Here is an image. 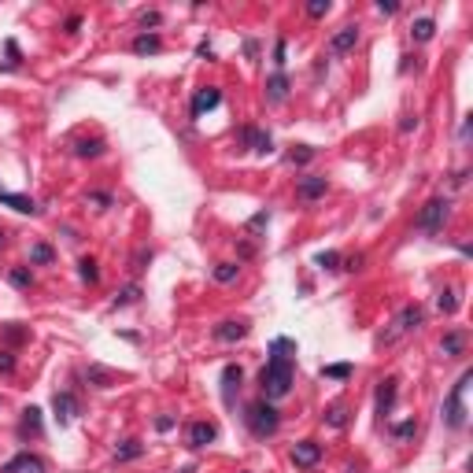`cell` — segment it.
<instances>
[{
  "mask_svg": "<svg viewBox=\"0 0 473 473\" xmlns=\"http://www.w3.org/2000/svg\"><path fill=\"white\" fill-rule=\"evenodd\" d=\"M285 351H296L292 340H285L278 337L274 340V355L267 359V366H262V374H259V385H262V400H281L288 396V388H292V355H285Z\"/></svg>",
  "mask_w": 473,
  "mask_h": 473,
  "instance_id": "cell-1",
  "label": "cell"
},
{
  "mask_svg": "<svg viewBox=\"0 0 473 473\" xmlns=\"http://www.w3.org/2000/svg\"><path fill=\"white\" fill-rule=\"evenodd\" d=\"M278 425H281V414L270 400H259V403L248 407V429H252L255 437H274Z\"/></svg>",
  "mask_w": 473,
  "mask_h": 473,
  "instance_id": "cell-2",
  "label": "cell"
},
{
  "mask_svg": "<svg viewBox=\"0 0 473 473\" xmlns=\"http://www.w3.org/2000/svg\"><path fill=\"white\" fill-rule=\"evenodd\" d=\"M422 322H425V311L418 307V304H407V307L396 314V318H392V330H385V333H381V340H377V344H396L400 337L414 333Z\"/></svg>",
  "mask_w": 473,
  "mask_h": 473,
  "instance_id": "cell-3",
  "label": "cell"
},
{
  "mask_svg": "<svg viewBox=\"0 0 473 473\" xmlns=\"http://www.w3.org/2000/svg\"><path fill=\"white\" fill-rule=\"evenodd\" d=\"M470 377H473V374H463V377H458V385L451 388L448 403H444V418H448V425H451V429H463V425H466V411H463V392H466V385H470Z\"/></svg>",
  "mask_w": 473,
  "mask_h": 473,
  "instance_id": "cell-4",
  "label": "cell"
},
{
  "mask_svg": "<svg viewBox=\"0 0 473 473\" xmlns=\"http://www.w3.org/2000/svg\"><path fill=\"white\" fill-rule=\"evenodd\" d=\"M448 200H429L425 207H422V215H418V230H425V233H440L444 230V222H448Z\"/></svg>",
  "mask_w": 473,
  "mask_h": 473,
  "instance_id": "cell-5",
  "label": "cell"
},
{
  "mask_svg": "<svg viewBox=\"0 0 473 473\" xmlns=\"http://www.w3.org/2000/svg\"><path fill=\"white\" fill-rule=\"evenodd\" d=\"M292 463H296V466H304V470L318 466V463H322V444H314V440H299L296 448H292Z\"/></svg>",
  "mask_w": 473,
  "mask_h": 473,
  "instance_id": "cell-6",
  "label": "cell"
},
{
  "mask_svg": "<svg viewBox=\"0 0 473 473\" xmlns=\"http://www.w3.org/2000/svg\"><path fill=\"white\" fill-rule=\"evenodd\" d=\"M215 437H218V429H215L211 422H192V425L185 429L189 448H207V444H215Z\"/></svg>",
  "mask_w": 473,
  "mask_h": 473,
  "instance_id": "cell-7",
  "label": "cell"
},
{
  "mask_svg": "<svg viewBox=\"0 0 473 473\" xmlns=\"http://www.w3.org/2000/svg\"><path fill=\"white\" fill-rule=\"evenodd\" d=\"M355 45H359V26H340V30L333 34V41H330V52L333 56H344V52H351Z\"/></svg>",
  "mask_w": 473,
  "mask_h": 473,
  "instance_id": "cell-8",
  "label": "cell"
},
{
  "mask_svg": "<svg viewBox=\"0 0 473 473\" xmlns=\"http://www.w3.org/2000/svg\"><path fill=\"white\" fill-rule=\"evenodd\" d=\"M4 473H45V463H41L37 455L22 451V455H15V458H8V463H4Z\"/></svg>",
  "mask_w": 473,
  "mask_h": 473,
  "instance_id": "cell-9",
  "label": "cell"
},
{
  "mask_svg": "<svg viewBox=\"0 0 473 473\" xmlns=\"http://www.w3.org/2000/svg\"><path fill=\"white\" fill-rule=\"evenodd\" d=\"M241 381H244V370H241L236 362H230L226 370H222V400H226V403H233L236 388H241Z\"/></svg>",
  "mask_w": 473,
  "mask_h": 473,
  "instance_id": "cell-10",
  "label": "cell"
},
{
  "mask_svg": "<svg viewBox=\"0 0 473 473\" xmlns=\"http://www.w3.org/2000/svg\"><path fill=\"white\" fill-rule=\"evenodd\" d=\"M52 411H56L59 422H71V418L78 414V400L71 396V392H56V396H52Z\"/></svg>",
  "mask_w": 473,
  "mask_h": 473,
  "instance_id": "cell-11",
  "label": "cell"
},
{
  "mask_svg": "<svg viewBox=\"0 0 473 473\" xmlns=\"http://www.w3.org/2000/svg\"><path fill=\"white\" fill-rule=\"evenodd\" d=\"M218 100H222V93L215 85H207V89H200V93L192 97V115L200 118L204 111H211V108H218Z\"/></svg>",
  "mask_w": 473,
  "mask_h": 473,
  "instance_id": "cell-12",
  "label": "cell"
},
{
  "mask_svg": "<svg viewBox=\"0 0 473 473\" xmlns=\"http://www.w3.org/2000/svg\"><path fill=\"white\" fill-rule=\"evenodd\" d=\"M241 141H244L252 152H259V155L270 152V134H262V129H255V126H244V129H241Z\"/></svg>",
  "mask_w": 473,
  "mask_h": 473,
  "instance_id": "cell-13",
  "label": "cell"
},
{
  "mask_svg": "<svg viewBox=\"0 0 473 473\" xmlns=\"http://www.w3.org/2000/svg\"><path fill=\"white\" fill-rule=\"evenodd\" d=\"M248 337V322H222L215 330V340H222V344H233V340H244Z\"/></svg>",
  "mask_w": 473,
  "mask_h": 473,
  "instance_id": "cell-14",
  "label": "cell"
},
{
  "mask_svg": "<svg viewBox=\"0 0 473 473\" xmlns=\"http://www.w3.org/2000/svg\"><path fill=\"white\" fill-rule=\"evenodd\" d=\"M19 432H22V437H41V432H45V425H41V411H37V407H26V411H22Z\"/></svg>",
  "mask_w": 473,
  "mask_h": 473,
  "instance_id": "cell-15",
  "label": "cell"
},
{
  "mask_svg": "<svg viewBox=\"0 0 473 473\" xmlns=\"http://www.w3.org/2000/svg\"><path fill=\"white\" fill-rule=\"evenodd\" d=\"M318 196H325V178L318 174L299 178V200H318Z\"/></svg>",
  "mask_w": 473,
  "mask_h": 473,
  "instance_id": "cell-16",
  "label": "cell"
},
{
  "mask_svg": "<svg viewBox=\"0 0 473 473\" xmlns=\"http://www.w3.org/2000/svg\"><path fill=\"white\" fill-rule=\"evenodd\" d=\"M392 403H396V377H385V381H381V388H377V411L388 414Z\"/></svg>",
  "mask_w": 473,
  "mask_h": 473,
  "instance_id": "cell-17",
  "label": "cell"
},
{
  "mask_svg": "<svg viewBox=\"0 0 473 473\" xmlns=\"http://www.w3.org/2000/svg\"><path fill=\"white\" fill-rule=\"evenodd\" d=\"M0 204L15 207L19 215H34V211H37V204L30 200V196H19V192H4V189H0Z\"/></svg>",
  "mask_w": 473,
  "mask_h": 473,
  "instance_id": "cell-18",
  "label": "cell"
},
{
  "mask_svg": "<svg viewBox=\"0 0 473 473\" xmlns=\"http://www.w3.org/2000/svg\"><path fill=\"white\" fill-rule=\"evenodd\" d=\"M160 48H163V41H160L155 34H141L137 41H134V52H137V56H155Z\"/></svg>",
  "mask_w": 473,
  "mask_h": 473,
  "instance_id": "cell-19",
  "label": "cell"
},
{
  "mask_svg": "<svg viewBox=\"0 0 473 473\" xmlns=\"http://www.w3.org/2000/svg\"><path fill=\"white\" fill-rule=\"evenodd\" d=\"M463 348H466V337L458 333V330L444 333V340H440V351H444V355H463Z\"/></svg>",
  "mask_w": 473,
  "mask_h": 473,
  "instance_id": "cell-20",
  "label": "cell"
},
{
  "mask_svg": "<svg viewBox=\"0 0 473 473\" xmlns=\"http://www.w3.org/2000/svg\"><path fill=\"white\" fill-rule=\"evenodd\" d=\"M325 425H330V429H344L348 425V407L344 403H333L330 411H325Z\"/></svg>",
  "mask_w": 473,
  "mask_h": 473,
  "instance_id": "cell-21",
  "label": "cell"
},
{
  "mask_svg": "<svg viewBox=\"0 0 473 473\" xmlns=\"http://www.w3.org/2000/svg\"><path fill=\"white\" fill-rule=\"evenodd\" d=\"M432 34H437V22H432V19H414L411 22V37H414V41H429Z\"/></svg>",
  "mask_w": 473,
  "mask_h": 473,
  "instance_id": "cell-22",
  "label": "cell"
},
{
  "mask_svg": "<svg viewBox=\"0 0 473 473\" xmlns=\"http://www.w3.org/2000/svg\"><path fill=\"white\" fill-rule=\"evenodd\" d=\"M285 93H288V78L278 71V74L267 82V97H270V100H285Z\"/></svg>",
  "mask_w": 473,
  "mask_h": 473,
  "instance_id": "cell-23",
  "label": "cell"
},
{
  "mask_svg": "<svg viewBox=\"0 0 473 473\" xmlns=\"http://www.w3.org/2000/svg\"><path fill=\"white\" fill-rule=\"evenodd\" d=\"M236 274H241L236 262H218V267H215V281L218 285H230V281H236Z\"/></svg>",
  "mask_w": 473,
  "mask_h": 473,
  "instance_id": "cell-24",
  "label": "cell"
},
{
  "mask_svg": "<svg viewBox=\"0 0 473 473\" xmlns=\"http://www.w3.org/2000/svg\"><path fill=\"white\" fill-rule=\"evenodd\" d=\"M85 377L93 381L97 388H111V381H115V374H108V370H100V366H89L85 370Z\"/></svg>",
  "mask_w": 473,
  "mask_h": 473,
  "instance_id": "cell-25",
  "label": "cell"
},
{
  "mask_svg": "<svg viewBox=\"0 0 473 473\" xmlns=\"http://www.w3.org/2000/svg\"><path fill=\"white\" fill-rule=\"evenodd\" d=\"M311 160H314V148H311V144H296V148L288 152V163H299V167H304V163H311Z\"/></svg>",
  "mask_w": 473,
  "mask_h": 473,
  "instance_id": "cell-26",
  "label": "cell"
},
{
  "mask_svg": "<svg viewBox=\"0 0 473 473\" xmlns=\"http://www.w3.org/2000/svg\"><path fill=\"white\" fill-rule=\"evenodd\" d=\"M137 299H141V288L137 285H126L122 292L115 296V307H129V304H137Z\"/></svg>",
  "mask_w": 473,
  "mask_h": 473,
  "instance_id": "cell-27",
  "label": "cell"
},
{
  "mask_svg": "<svg viewBox=\"0 0 473 473\" xmlns=\"http://www.w3.org/2000/svg\"><path fill=\"white\" fill-rule=\"evenodd\" d=\"M8 281L15 285V288H30V285H34V274H30V270H22V267H15V270L8 274Z\"/></svg>",
  "mask_w": 473,
  "mask_h": 473,
  "instance_id": "cell-28",
  "label": "cell"
},
{
  "mask_svg": "<svg viewBox=\"0 0 473 473\" xmlns=\"http://www.w3.org/2000/svg\"><path fill=\"white\" fill-rule=\"evenodd\" d=\"M78 274H82V281H89V285H97V278H100V270H97L93 259H82V262H78Z\"/></svg>",
  "mask_w": 473,
  "mask_h": 473,
  "instance_id": "cell-29",
  "label": "cell"
},
{
  "mask_svg": "<svg viewBox=\"0 0 473 473\" xmlns=\"http://www.w3.org/2000/svg\"><path fill=\"white\" fill-rule=\"evenodd\" d=\"M104 152V141H78L74 144V155H100Z\"/></svg>",
  "mask_w": 473,
  "mask_h": 473,
  "instance_id": "cell-30",
  "label": "cell"
},
{
  "mask_svg": "<svg viewBox=\"0 0 473 473\" xmlns=\"http://www.w3.org/2000/svg\"><path fill=\"white\" fill-rule=\"evenodd\" d=\"M437 307H440L444 314H455L458 299H455V292H451V288H448V292H440V296H437Z\"/></svg>",
  "mask_w": 473,
  "mask_h": 473,
  "instance_id": "cell-31",
  "label": "cell"
},
{
  "mask_svg": "<svg viewBox=\"0 0 473 473\" xmlns=\"http://www.w3.org/2000/svg\"><path fill=\"white\" fill-rule=\"evenodd\" d=\"M30 262H41V267H45V262H52V248L48 244H34L30 248Z\"/></svg>",
  "mask_w": 473,
  "mask_h": 473,
  "instance_id": "cell-32",
  "label": "cell"
},
{
  "mask_svg": "<svg viewBox=\"0 0 473 473\" xmlns=\"http://www.w3.org/2000/svg\"><path fill=\"white\" fill-rule=\"evenodd\" d=\"M314 262H318L322 270H337L340 267V255L337 252H318V259H314Z\"/></svg>",
  "mask_w": 473,
  "mask_h": 473,
  "instance_id": "cell-33",
  "label": "cell"
},
{
  "mask_svg": "<svg viewBox=\"0 0 473 473\" xmlns=\"http://www.w3.org/2000/svg\"><path fill=\"white\" fill-rule=\"evenodd\" d=\"M307 15H311V19L330 15V0H311V4H307Z\"/></svg>",
  "mask_w": 473,
  "mask_h": 473,
  "instance_id": "cell-34",
  "label": "cell"
},
{
  "mask_svg": "<svg viewBox=\"0 0 473 473\" xmlns=\"http://www.w3.org/2000/svg\"><path fill=\"white\" fill-rule=\"evenodd\" d=\"M270 226V211H259L255 218H248V233H259V230H267Z\"/></svg>",
  "mask_w": 473,
  "mask_h": 473,
  "instance_id": "cell-35",
  "label": "cell"
},
{
  "mask_svg": "<svg viewBox=\"0 0 473 473\" xmlns=\"http://www.w3.org/2000/svg\"><path fill=\"white\" fill-rule=\"evenodd\" d=\"M322 374H325V377H337V381H344V377H351V366H348V362H337V366H325Z\"/></svg>",
  "mask_w": 473,
  "mask_h": 473,
  "instance_id": "cell-36",
  "label": "cell"
},
{
  "mask_svg": "<svg viewBox=\"0 0 473 473\" xmlns=\"http://www.w3.org/2000/svg\"><path fill=\"white\" fill-rule=\"evenodd\" d=\"M141 451H144V448H141V444H137V440H126V444H122V448H118L115 455H118V458H137Z\"/></svg>",
  "mask_w": 473,
  "mask_h": 473,
  "instance_id": "cell-37",
  "label": "cell"
},
{
  "mask_svg": "<svg viewBox=\"0 0 473 473\" xmlns=\"http://www.w3.org/2000/svg\"><path fill=\"white\" fill-rule=\"evenodd\" d=\"M0 374H15V355L8 348H0Z\"/></svg>",
  "mask_w": 473,
  "mask_h": 473,
  "instance_id": "cell-38",
  "label": "cell"
},
{
  "mask_svg": "<svg viewBox=\"0 0 473 473\" xmlns=\"http://www.w3.org/2000/svg\"><path fill=\"white\" fill-rule=\"evenodd\" d=\"M392 432H396V437H414L418 422H414V418H411V422H400V425H392Z\"/></svg>",
  "mask_w": 473,
  "mask_h": 473,
  "instance_id": "cell-39",
  "label": "cell"
},
{
  "mask_svg": "<svg viewBox=\"0 0 473 473\" xmlns=\"http://www.w3.org/2000/svg\"><path fill=\"white\" fill-rule=\"evenodd\" d=\"M4 333H8V340H11V344H19V340H26V337H30V333H26V330H19V325H15V322H11V325H8V330H4Z\"/></svg>",
  "mask_w": 473,
  "mask_h": 473,
  "instance_id": "cell-40",
  "label": "cell"
},
{
  "mask_svg": "<svg viewBox=\"0 0 473 473\" xmlns=\"http://www.w3.org/2000/svg\"><path fill=\"white\" fill-rule=\"evenodd\" d=\"M141 26L148 30V26H160V11H141Z\"/></svg>",
  "mask_w": 473,
  "mask_h": 473,
  "instance_id": "cell-41",
  "label": "cell"
},
{
  "mask_svg": "<svg viewBox=\"0 0 473 473\" xmlns=\"http://www.w3.org/2000/svg\"><path fill=\"white\" fill-rule=\"evenodd\" d=\"M396 0H377V11H381V15H396Z\"/></svg>",
  "mask_w": 473,
  "mask_h": 473,
  "instance_id": "cell-42",
  "label": "cell"
},
{
  "mask_svg": "<svg viewBox=\"0 0 473 473\" xmlns=\"http://www.w3.org/2000/svg\"><path fill=\"white\" fill-rule=\"evenodd\" d=\"M152 259V252H148V248H141V252L134 255V270H144V262H148Z\"/></svg>",
  "mask_w": 473,
  "mask_h": 473,
  "instance_id": "cell-43",
  "label": "cell"
},
{
  "mask_svg": "<svg viewBox=\"0 0 473 473\" xmlns=\"http://www.w3.org/2000/svg\"><path fill=\"white\" fill-rule=\"evenodd\" d=\"M414 126H418V115H403V122H400V129H403V134H411Z\"/></svg>",
  "mask_w": 473,
  "mask_h": 473,
  "instance_id": "cell-44",
  "label": "cell"
},
{
  "mask_svg": "<svg viewBox=\"0 0 473 473\" xmlns=\"http://www.w3.org/2000/svg\"><path fill=\"white\" fill-rule=\"evenodd\" d=\"M274 63H278V67H285V41L274 45Z\"/></svg>",
  "mask_w": 473,
  "mask_h": 473,
  "instance_id": "cell-45",
  "label": "cell"
},
{
  "mask_svg": "<svg viewBox=\"0 0 473 473\" xmlns=\"http://www.w3.org/2000/svg\"><path fill=\"white\" fill-rule=\"evenodd\" d=\"M155 429L167 432V429H174V418H155Z\"/></svg>",
  "mask_w": 473,
  "mask_h": 473,
  "instance_id": "cell-46",
  "label": "cell"
},
{
  "mask_svg": "<svg viewBox=\"0 0 473 473\" xmlns=\"http://www.w3.org/2000/svg\"><path fill=\"white\" fill-rule=\"evenodd\" d=\"M4 244H8V233H4V230H0V248H4Z\"/></svg>",
  "mask_w": 473,
  "mask_h": 473,
  "instance_id": "cell-47",
  "label": "cell"
}]
</instances>
